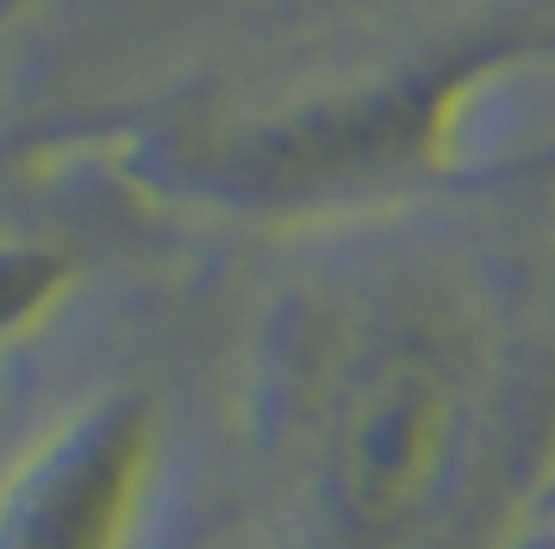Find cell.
Segmentation results:
<instances>
[{
    "instance_id": "obj_7",
    "label": "cell",
    "mask_w": 555,
    "mask_h": 549,
    "mask_svg": "<svg viewBox=\"0 0 555 549\" xmlns=\"http://www.w3.org/2000/svg\"><path fill=\"white\" fill-rule=\"evenodd\" d=\"M550 512H555V499H550Z\"/></svg>"
},
{
    "instance_id": "obj_1",
    "label": "cell",
    "mask_w": 555,
    "mask_h": 549,
    "mask_svg": "<svg viewBox=\"0 0 555 549\" xmlns=\"http://www.w3.org/2000/svg\"><path fill=\"white\" fill-rule=\"evenodd\" d=\"M275 412L331 549H512L555 499V362L468 250H393L294 299Z\"/></svg>"
},
{
    "instance_id": "obj_5",
    "label": "cell",
    "mask_w": 555,
    "mask_h": 549,
    "mask_svg": "<svg viewBox=\"0 0 555 549\" xmlns=\"http://www.w3.org/2000/svg\"><path fill=\"white\" fill-rule=\"evenodd\" d=\"M512 549H555V512H543V519L530 524V531H525Z\"/></svg>"
},
{
    "instance_id": "obj_3",
    "label": "cell",
    "mask_w": 555,
    "mask_h": 549,
    "mask_svg": "<svg viewBox=\"0 0 555 549\" xmlns=\"http://www.w3.org/2000/svg\"><path fill=\"white\" fill-rule=\"evenodd\" d=\"M156 449L163 424L144 394L81 406L0 481V549H131Z\"/></svg>"
},
{
    "instance_id": "obj_4",
    "label": "cell",
    "mask_w": 555,
    "mask_h": 549,
    "mask_svg": "<svg viewBox=\"0 0 555 549\" xmlns=\"http://www.w3.org/2000/svg\"><path fill=\"white\" fill-rule=\"evenodd\" d=\"M69 281H76V263L63 250L0 244V337H13L31 319H44L56 299L69 294Z\"/></svg>"
},
{
    "instance_id": "obj_2",
    "label": "cell",
    "mask_w": 555,
    "mask_h": 549,
    "mask_svg": "<svg viewBox=\"0 0 555 549\" xmlns=\"http://www.w3.org/2000/svg\"><path fill=\"white\" fill-rule=\"evenodd\" d=\"M555 81V25H493L337 88L194 125L169 169L237 213H331L400 194H450L555 169V125L537 100Z\"/></svg>"
},
{
    "instance_id": "obj_6",
    "label": "cell",
    "mask_w": 555,
    "mask_h": 549,
    "mask_svg": "<svg viewBox=\"0 0 555 549\" xmlns=\"http://www.w3.org/2000/svg\"><path fill=\"white\" fill-rule=\"evenodd\" d=\"M20 7H26V0H0V20H7V13H20Z\"/></svg>"
}]
</instances>
